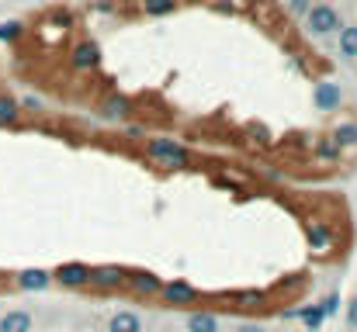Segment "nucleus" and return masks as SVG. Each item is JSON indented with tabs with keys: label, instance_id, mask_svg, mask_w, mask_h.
I'll return each mask as SVG.
<instances>
[{
	"label": "nucleus",
	"instance_id": "obj_1",
	"mask_svg": "<svg viewBox=\"0 0 357 332\" xmlns=\"http://www.w3.org/2000/svg\"><path fill=\"white\" fill-rule=\"evenodd\" d=\"M142 152H146L149 163H156V166H163V170H191V166H195V152H191L184 142L170 139V135L146 139V142H142Z\"/></svg>",
	"mask_w": 357,
	"mask_h": 332
},
{
	"label": "nucleus",
	"instance_id": "obj_2",
	"mask_svg": "<svg viewBox=\"0 0 357 332\" xmlns=\"http://www.w3.org/2000/svg\"><path fill=\"white\" fill-rule=\"evenodd\" d=\"M101 63H105V49H101V42L91 38V35H80V38L70 45V52H66V66H70L73 73H98Z\"/></svg>",
	"mask_w": 357,
	"mask_h": 332
},
{
	"label": "nucleus",
	"instance_id": "obj_3",
	"mask_svg": "<svg viewBox=\"0 0 357 332\" xmlns=\"http://www.w3.org/2000/svg\"><path fill=\"white\" fill-rule=\"evenodd\" d=\"M305 31L309 35H316V38H326V35H337L340 28H344V21H340V10L330 3V0H319V3H312L309 10H305Z\"/></svg>",
	"mask_w": 357,
	"mask_h": 332
},
{
	"label": "nucleus",
	"instance_id": "obj_4",
	"mask_svg": "<svg viewBox=\"0 0 357 332\" xmlns=\"http://www.w3.org/2000/svg\"><path fill=\"white\" fill-rule=\"evenodd\" d=\"M94 114H98L105 125H125V121H132V114H135V101H132L128 94H121V90H108V94L94 104Z\"/></svg>",
	"mask_w": 357,
	"mask_h": 332
},
{
	"label": "nucleus",
	"instance_id": "obj_5",
	"mask_svg": "<svg viewBox=\"0 0 357 332\" xmlns=\"http://www.w3.org/2000/svg\"><path fill=\"white\" fill-rule=\"evenodd\" d=\"M160 301H163V308H170V312H188L191 305H198V287H195L191 280H184V277L163 280Z\"/></svg>",
	"mask_w": 357,
	"mask_h": 332
},
{
	"label": "nucleus",
	"instance_id": "obj_6",
	"mask_svg": "<svg viewBox=\"0 0 357 332\" xmlns=\"http://www.w3.org/2000/svg\"><path fill=\"white\" fill-rule=\"evenodd\" d=\"M91 263H80V260H66L52 270V284L63 287V291H87L91 287Z\"/></svg>",
	"mask_w": 357,
	"mask_h": 332
},
{
	"label": "nucleus",
	"instance_id": "obj_7",
	"mask_svg": "<svg viewBox=\"0 0 357 332\" xmlns=\"http://www.w3.org/2000/svg\"><path fill=\"white\" fill-rule=\"evenodd\" d=\"M125 280H128V270L119 267V263H101L91 270V287L101 291V294H115V291H125Z\"/></svg>",
	"mask_w": 357,
	"mask_h": 332
},
{
	"label": "nucleus",
	"instance_id": "obj_8",
	"mask_svg": "<svg viewBox=\"0 0 357 332\" xmlns=\"http://www.w3.org/2000/svg\"><path fill=\"white\" fill-rule=\"evenodd\" d=\"M305 242L316 256H330L337 249V235H333L330 221L323 219H305Z\"/></svg>",
	"mask_w": 357,
	"mask_h": 332
},
{
	"label": "nucleus",
	"instance_id": "obj_9",
	"mask_svg": "<svg viewBox=\"0 0 357 332\" xmlns=\"http://www.w3.org/2000/svg\"><path fill=\"white\" fill-rule=\"evenodd\" d=\"M312 108L319 114H333V111L344 108V87L337 80H319L312 87Z\"/></svg>",
	"mask_w": 357,
	"mask_h": 332
},
{
	"label": "nucleus",
	"instance_id": "obj_10",
	"mask_svg": "<svg viewBox=\"0 0 357 332\" xmlns=\"http://www.w3.org/2000/svg\"><path fill=\"white\" fill-rule=\"evenodd\" d=\"M14 287L24 291V294H42L52 287V270H42V267H24L14 274Z\"/></svg>",
	"mask_w": 357,
	"mask_h": 332
},
{
	"label": "nucleus",
	"instance_id": "obj_11",
	"mask_svg": "<svg viewBox=\"0 0 357 332\" xmlns=\"http://www.w3.org/2000/svg\"><path fill=\"white\" fill-rule=\"evenodd\" d=\"M160 274L153 270H128V280H125V291H132L135 298H160Z\"/></svg>",
	"mask_w": 357,
	"mask_h": 332
},
{
	"label": "nucleus",
	"instance_id": "obj_12",
	"mask_svg": "<svg viewBox=\"0 0 357 332\" xmlns=\"http://www.w3.org/2000/svg\"><path fill=\"white\" fill-rule=\"evenodd\" d=\"M281 319H288V322H298V326H305L309 332H316V329H323V326H326V315H323L319 301H316V305H298V308H284V312H281Z\"/></svg>",
	"mask_w": 357,
	"mask_h": 332
},
{
	"label": "nucleus",
	"instance_id": "obj_13",
	"mask_svg": "<svg viewBox=\"0 0 357 332\" xmlns=\"http://www.w3.org/2000/svg\"><path fill=\"white\" fill-rule=\"evenodd\" d=\"M184 332H222V319L205 308H191L184 319Z\"/></svg>",
	"mask_w": 357,
	"mask_h": 332
},
{
	"label": "nucleus",
	"instance_id": "obj_14",
	"mask_svg": "<svg viewBox=\"0 0 357 332\" xmlns=\"http://www.w3.org/2000/svg\"><path fill=\"white\" fill-rule=\"evenodd\" d=\"M0 332H35V319L28 308H10L0 315Z\"/></svg>",
	"mask_w": 357,
	"mask_h": 332
},
{
	"label": "nucleus",
	"instance_id": "obj_15",
	"mask_svg": "<svg viewBox=\"0 0 357 332\" xmlns=\"http://www.w3.org/2000/svg\"><path fill=\"white\" fill-rule=\"evenodd\" d=\"M21 101L10 90H0V128H17L21 125Z\"/></svg>",
	"mask_w": 357,
	"mask_h": 332
},
{
	"label": "nucleus",
	"instance_id": "obj_16",
	"mask_svg": "<svg viewBox=\"0 0 357 332\" xmlns=\"http://www.w3.org/2000/svg\"><path fill=\"white\" fill-rule=\"evenodd\" d=\"M312 156H316L319 163H326V166H337V163H340V156H344V149L333 142V135H319V139H316V145H312Z\"/></svg>",
	"mask_w": 357,
	"mask_h": 332
},
{
	"label": "nucleus",
	"instance_id": "obj_17",
	"mask_svg": "<svg viewBox=\"0 0 357 332\" xmlns=\"http://www.w3.org/2000/svg\"><path fill=\"white\" fill-rule=\"evenodd\" d=\"M108 332H142V319H139V312H132V308H119V312L108 319Z\"/></svg>",
	"mask_w": 357,
	"mask_h": 332
},
{
	"label": "nucleus",
	"instance_id": "obj_18",
	"mask_svg": "<svg viewBox=\"0 0 357 332\" xmlns=\"http://www.w3.org/2000/svg\"><path fill=\"white\" fill-rule=\"evenodd\" d=\"M330 135H333V142H337L344 152H347V149H357V121H354V118L340 121V125H337Z\"/></svg>",
	"mask_w": 357,
	"mask_h": 332
},
{
	"label": "nucleus",
	"instance_id": "obj_19",
	"mask_svg": "<svg viewBox=\"0 0 357 332\" xmlns=\"http://www.w3.org/2000/svg\"><path fill=\"white\" fill-rule=\"evenodd\" d=\"M233 301L243 305V308H250V312H257V308H271V294H267V291H253V287L236 291V294H233Z\"/></svg>",
	"mask_w": 357,
	"mask_h": 332
},
{
	"label": "nucleus",
	"instance_id": "obj_20",
	"mask_svg": "<svg viewBox=\"0 0 357 332\" xmlns=\"http://www.w3.org/2000/svg\"><path fill=\"white\" fill-rule=\"evenodd\" d=\"M337 49H340V56L344 59H357V24H344L340 31H337Z\"/></svg>",
	"mask_w": 357,
	"mask_h": 332
},
{
	"label": "nucleus",
	"instance_id": "obj_21",
	"mask_svg": "<svg viewBox=\"0 0 357 332\" xmlns=\"http://www.w3.org/2000/svg\"><path fill=\"white\" fill-rule=\"evenodd\" d=\"M181 7V0H139V10L149 17H167Z\"/></svg>",
	"mask_w": 357,
	"mask_h": 332
},
{
	"label": "nucleus",
	"instance_id": "obj_22",
	"mask_svg": "<svg viewBox=\"0 0 357 332\" xmlns=\"http://www.w3.org/2000/svg\"><path fill=\"white\" fill-rule=\"evenodd\" d=\"M28 35V24L24 21H0V42L3 45H14Z\"/></svg>",
	"mask_w": 357,
	"mask_h": 332
},
{
	"label": "nucleus",
	"instance_id": "obj_23",
	"mask_svg": "<svg viewBox=\"0 0 357 332\" xmlns=\"http://www.w3.org/2000/svg\"><path fill=\"white\" fill-rule=\"evenodd\" d=\"M319 308H323V315H326V322H330V319H333V315L344 308V298H340V291H330V294L319 301Z\"/></svg>",
	"mask_w": 357,
	"mask_h": 332
},
{
	"label": "nucleus",
	"instance_id": "obj_24",
	"mask_svg": "<svg viewBox=\"0 0 357 332\" xmlns=\"http://www.w3.org/2000/svg\"><path fill=\"white\" fill-rule=\"evenodd\" d=\"M125 139L146 142V139H149V135H146V125H142V121H125Z\"/></svg>",
	"mask_w": 357,
	"mask_h": 332
},
{
	"label": "nucleus",
	"instance_id": "obj_25",
	"mask_svg": "<svg viewBox=\"0 0 357 332\" xmlns=\"http://www.w3.org/2000/svg\"><path fill=\"white\" fill-rule=\"evenodd\" d=\"M246 132L253 135V142H257V145H271V132H267L264 125H246Z\"/></svg>",
	"mask_w": 357,
	"mask_h": 332
},
{
	"label": "nucleus",
	"instance_id": "obj_26",
	"mask_svg": "<svg viewBox=\"0 0 357 332\" xmlns=\"http://www.w3.org/2000/svg\"><path fill=\"white\" fill-rule=\"evenodd\" d=\"M284 7H288L291 14H298V17H305V10L312 7V0H284Z\"/></svg>",
	"mask_w": 357,
	"mask_h": 332
},
{
	"label": "nucleus",
	"instance_id": "obj_27",
	"mask_svg": "<svg viewBox=\"0 0 357 332\" xmlns=\"http://www.w3.org/2000/svg\"><path fill=\"white\" fill-rule=\"evenodd\" d=\"M344 315H347V326L357 332V294L347 301V305H344Z\"/></svg>",
	"mask_w": 357,
	"mask_h": 332
},
{
	"label": "nucleus",
	"instance_id": "obj_28",
	"mask_svg": "<svg viewBox=\"0 0 357 332\" xmlns=\"http://www.w3.org/2000/svg\"><path fill=\"white\" fill-rule=\"evenodd\" d=\"M236 332H267V326L264 322H239Z\"/></svg>",
	"mask_w": 357,
	"mask_h": 332
}]
</instances>
